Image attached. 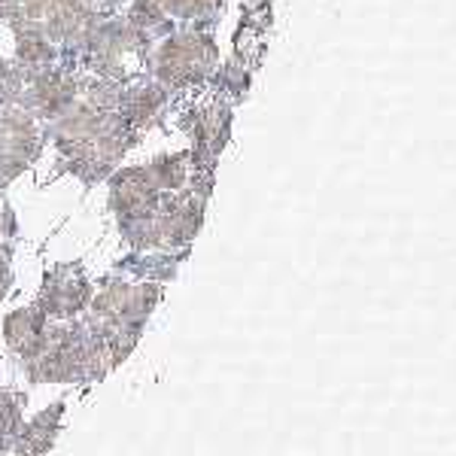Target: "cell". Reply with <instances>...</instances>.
Returning a JSON list of instances; mask_svg holds the SVG:
<instances>
[{"label":"cell","mask_w":456,"mask_h":456,"mask_svg":"<svg viewBox=\"0 0 456 456\" xmlns=\"http://www.w3.org/2000/svg\"><path fill=\"white\" fill-rule=\"evenodd\" d=\"M208 46L195 37H176L161 49V73L174 79H189L208 64Z\"/></svg>","instance_id":"obj_1"},{"label":"cell","mask_w":456,"mask_h":456,"mask_svg":"<svg viewBox=\"0 0 456 456\" xmlns=\"http://www.w3.org/2000/svg\"><path fill=\"white\" fill-rule=\"evenodd\" d=\"M6 338L19 353H34L43 344V322L37 314H12L6 322Z\"/></svg>","instance_id":"obj_2"},{"label":"cell","mask_w":456,"mask_h":456,"mask_svg":"<svg viewBox=\"0 0 456 456\" xmlns=\"http://www.w3.org/2000/svg\"><path fill=\"white\" fill-rule=\"evenodd\" d=\"M159 4L171 12H180V16H192V12L208 10L210 0H159Z\"/></svg>","instance_id":"obj_3"}]
</instances>
